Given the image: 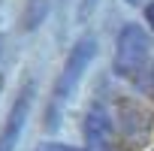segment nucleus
Returning <instances> with one entry per match:
<instances>
[{"label":"nucleus","instance_id":"39448f33","mask_svg":"<svg viewBox=\"0 0 154 151\" xmlns=\"http://www.w3.org/2000/svg\"><path fill=\"white\" fill-rule=\"evenodd\" d=\"M36 151H82V148H72V145H63V142H42Z\"/></svg>","mask_w":154,"mask_h":151},{"label":"nucleus","instance_id":"0eeeda50","mask_svg":"<svg viewBox=\"0 0 154 151\" xmlns=\"http://www.w3.org/2000/svg\"><path fill=\"white\" fill-rule=\"evenodd\" d=\"M145 21H148V27L154 30V3H148V6H145Z\"/></svg>","mask_w":154,"mask_h":151},{"label":"nucleus","instance_id":"f257e3e1","mask_svg":"<svg viewBox=\"0 0 154 151\" xmlns=\"http://www.w3.org/2000/svg\"><path fill=\"white\" fill-rule=\"evenodd\" d=\"M94 57H97V39L94 36H82L79 42L69 48V54L63 60V69L57 76L54 88H51V100H48V112H45V127L48 130H54L60 124V112H63L66 100L72 97L75 88H79L82 76H85V69L91 66Z\"/></svg>","mask_w":154,"mask_h":151},{"label":"nucleus","instance_id":"20e7f679","mask_svg":"<svg viewBox=\"0 0 154 151\" xmlns=\"http://www.w3.org/2000/svg\"><path fill=\"white\" fill-rule=\"evenodd\" d=\"M112 142V118L103 103H94L85 115V145L88 151H109Z\"/></svg>","mask_w":154,"mask_h":151},{"label":"nucleus","instance_id":"6e6552de","mask_svg":"<svg viewBox=\"0 0 154 151\" xmlns=\"http://www.w3.org/2000/svg\"><path fill=\"white\" fill-rule=\"evenodd\" d=\"M0 51H3V36H0Z\"/></svg>","mask_w":154,"mask_h":151},{"label":"nucleus","instance_id":"7ed1b4c3","mask_svg":"<svg viewBox=\"0 0 154 151\" xmlns=\"http://www.w3.org/2000/svg\"><path fill=\"white\" fill-rule=\"evenodd\" d=\"M30 103H33V82H27L18 91V97H15L9 115H6V124L0 130V151H15V145L21 139V130L27 124V115H30Z\"/></svg>","mask_w":154,"mask_h":151},{"label":"nucleus","instance_id":"f03ea898","mask_svg":"<svg viewBox=\"0 0 154 151\" xmlns=\"http://www.w3.org/2000/svg\"><path fill=\"white\" fill-rule=\"evenodd\" d=\"M148 51H151L148 33L139 24H124L121 33H118V42H115V60H112L115 76L136 79L145 66V60H148Z\"/></svg>","mask_w":154,"mask_h":151},{"label":"nucleus","instance_id":"423d86ee","mask_svg":"<svg viewBox=\"0 0 154 151\" xmlns=\"http://www.w3.org/2000/svg\"><path fill=\"white\" fill-rule=\"evenodd\" d=\"M97 3H100V0H82V9H79V15H82V18H85V15H91V9H94Z\"/></svg>","mask_w":154,"mask_h":151}]
</instances>
